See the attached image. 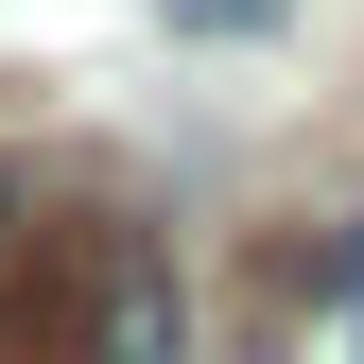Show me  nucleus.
<instances>
[{
	"label": "nucleus",
	"instance_id": "obj_2",
	"mask_svg": "<svg viewBox=\"0 0 364 364\" xmlns=\"http://www.w3.org/2000/svg\"><path fill=\"white\" fill-rule=\"evenodd\" d=\"M0 364H87V225L18 260V295H0Z\"/></svg>",
	"mask_w": 364,
	"mask_h": 364
},
{
	"label": "nucleus",
	"instance_id": "obj_3",
	"mask_svg": "<svg viewBox=\"0 0 364 364\" xmlns=\"http://www.w3.org/2000/svg\"><path fill=\"white\" fill-rule=\"evenodd\" d=\"M156 18H173V35H243L260 0H156Z\"/></svg>",
	"mask_w": 364,
	"mask_h": 364
},
{
	"label": "nucleus",
	"instance_id": "obj_4",
	"mask_svg": "<svg viewBox=\"0 0 364 364\" xmlns=\"http://www.w3.org/2000/svg\"><path fill=\"white\" fill-rule=\"evenodd\" d=\"M0 243H18V173H0Z\"/></svg>",
	"mask_w": 364,
	"mask_h": 364
},
{
	"label": "nucleus",
	"instance_id": "obj_5",
	"mask_svg": "<svg viewBox=\"0 0 364 364\" xmlns=\"http://www.w3.org/2000/svg\"><path fill=\"white\" fill-rule=\"evenodd\" d=\"M347 364H364V347H347Z\"/></svg>",
	"mask_w": 364,
	"mask_h": 364
},
{
	"label": "nucleus",
	"instance_id": "obj_1",
	"mask_svg": "<svg viewBox=\"0 0 364 364\" xmlns=\"http://www.w3.org/2000/svg\"><path fill=\"white\" fill-rule=\"evenodd\" d=\"M87 364H191V295L139 225H87Z\"/></svg>",
	"mask_w": 364,
	"mask_h": 364
}]
</instances>
